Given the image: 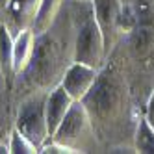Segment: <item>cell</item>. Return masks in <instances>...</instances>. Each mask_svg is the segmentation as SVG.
Wrapping results in <instances>:
<instances>
[{
    "label": "cell",
    "mask_w": 154,
    "mask_h": 154,
    "mask_svg": "<svg viewBox=\"0 0 154 154\" xmlns=\"http://www.w3.org/2000/svg\"><path fill=\"white\" fill-rule=\"evenodd\" d=\"M82 104L93 123L102 152L136 154L134 134L141 108L123 72L112 61H106L98 71L93 87L82 98Z\"/></svg>",
    "instance_id": "cell-1"
},
{
    "label": "cell",
    "mask_w": 154,
    "mask_h": 154,
    "mask_svg": "<svg viewBox=\"0 0 154 154\" xmlns=\"http://www.w3.org/2000/svg\"><path fill=\"white\" fill-rule=\"evenodd\" d=\"M78 26V0H65L54 23L35 35L30 65L15 78L11 89V108L30 93L50 91L58 87L63 74L74 63V39Z\"/></svg>",
    "instance_id": "cell-2"
},
{
    "label": "cell",
    "mask_w": 154,
    "mask_h": 154,
    "mask_svg": "<svg viewBox=\"0 0 154 154\" xmlns=\"http://www.w3.org/2000/svg\"><path fill=\"white\" fill-rule=\"evenodd\" d=\"M121 37L108 61L123 72L137 106L154 89V0H121Z\"/></svg>",
    "instance_id": "cell-3"
},
{
    "label": "cell",
    "mask_w": 154,
    "mask_h": 154,
    "mask_svg": "<svg viewBox=\"0 0 154 154\" xmlns=\"http://www.w3.org/2000/svg\"><path fill=\"white\" fill-rule=\"evenodd\" d=\"M52 141H58L65 145L72 154H93L102 152V147L97 139L95 128L87 109L82 104V100H74L67 115L63 117L56 132L50 136Z\"/></svg>",
    "instance_id": "cell-4"
},
{
    "label": "cell",
    "mask_w": 154,
    "mask_h": 154,
    "mask_svg": "<svg viewBox=\"0 0 154 154\" xmlns=\"http://www.w3.org/2000/svg\"><path fill=\"white\" fill-rule=\"evenodd\" d=\"M74 61L85 63L100 71L106 61V45L102 32L93 17L91 2H78V26L74 39Z\"/></svg>",
    "instance_id": "cell-5"
},
{
    "label": "cell",
    "mask_w": 154,
    "mask_h": 154,
    "mask_svg": "<svg viewBox=\"0 0 154 154\" xmlns=\"http://www.w3.org/2000/svg\"><path fill=\"white\" fill-rule=\"evenodd\" d=\"M48 91H35L26 95L15 104V113H13V126L34 143L37 150L50 137L47 125V109H45Z\"/></svg>",
    "instance_id": "cell-6"
},
{
    "label": "cell",
    "mask_w": 154,
    "mask_h": 154,
    "mask_svg": "<svg viewBox=\"0 0 154 154\" xmlns=\"http://www.w3.org/2000/svg\"><path fill=\"white\" fill-rule=\"evenodd\" d=\"M93 17L97 20L98 28L102 32L106 54L113 50L117 41L121 37V24H123V4L121 0H93Z\"/></svg>",
    "instance_id": "cell-7"
},
{
    "label": "cell",
    "mask_w": 154,
    "mask_h": 154,
    "mask_svg": "<svg viewBox=\"0 0 154 154\" xmlns=\"http://www.w3.org/2000/svg\"><path fill=\"white\" fill-rule=\"evenodd\" d=\"M39 6L41 0H9L8 6L0 11V20L15 37L23 30L34 26Z\"/></svg>",
    "instance_id": "cell-8"
},
{
    "label": "cell",
    "mask_w": 154,
    "mask_h": 154,
    "mask_svg": "<svg viewBox=\"0 0 154 154\" xmlns=\"http://www.w3.org/2000/svg\"><path fill=\"white\" fill-rule=\"evenodd\" d=\"M97 76H98V69L91 67V65H85V63L74 61L71 67L65 71L63 80H61L60 85L74 98V100H82L93 87Z\"/></svg>",
    "instance_id": "cell-9"
},
{
    "label": "cell",
    "mask_w": 154,
    "mask_h": 154,
    "mask_svg": "<svg viewBox=\"0 0 154 154\" xmlns=\"http://www.w3.org/2000/svg\"><path fill=\"white\" fill-rule=\"evenodd\" d=\"M72 102H74V98L65 91L61 85H58V87H54V89L48 91L45 109H47V125H48V134L50 136L56 132V128L60 126L63 117L67 115Z\"/></svg>",
    "instance_id": "cell-10"
},
{
    "label": "cell",
    "mask_w": 154,
    "mask_h": 154,
    "mask_svg": "<svg viewBox=\"0 0 154 154\" xmlns=\"http://www.w3.org/2000/svg\"><path fill=\"white\" fill-rule=\"evenodd\" d=\"M34 47H35V34L32 28L23 30L13 37V65L17 76L30 65L32 56H34Z\"/></svg>",
    "instance_id": "cell-11"
},
{
    "label": "cell",
    "mask_w": 154,
    "mask_h": 154,
    "mask_svg": "<svg viewBox=\"0 0 154 154\" xmlns=\"http://www.w3.org/2000/svg\"><path fill=\"white\" fill-rule=\"evenodd\" d=\"M0 71H2L6 84L9 87V93H11L17 78L15 65H13V35L2 24V20H0Z\"/></svg>",
    "instance_id": "cell-12"
},
{
    "label": "cell",
    "mask_w": 154,
    "mask_h": 154,
    "mask_svg": "<svg viewBox=\"0 0 154 154\" xmlns=\"http://www.w3.org/2000/svg\"><path fill=\"white\" fill-rule=\"evenodd\" d=\"M63 4H65V0H41V6L37 9V15L34 20V26H32L35 35L41 34V32H45L54 23V19L61 11Z\"/></svg>",
    "instance_id": "cell-13"
},
{
    "label": "cell",
    "mask_w": 154,
    "mask_h": 154,
    "mask_svg": "<svg viewBox=\"0 0 154 154\" xmlns=\"http://www.w3.org/2000/svg\"><path fill=\"white\" fill-rule=\"evenodd\" d=\"M136 154H154V128L147 123V119L139 115L136 134H134Z\"/></svg>",
    "instance_id": "cell-14"
},
{
    "label": "cell",
    "mask_w": 154,
    "mask_h": 154,
    "mask_svg": "<svg viewBox=\"0 0 154 154\" xmlns=\"http://www.w3.org/2000/svg\"><path fill=\"white\" fill-rule=\"evenodd\" d=\"M9 152L11 154H37V147L13 126L11 136H9Z\"/></svg>",
    "instance_id": "cell-15"
},
{
    "label": "cell",
    "mask_w": 154,
    "mask_h": 154,
    "mask_svg": "<svg viewBox=\"0 0 154 154\" xmlns=\"http://www.w3.org/2000/svg\"><path fill=\"white\" fill-rule=\"evenodd\" d=\"M0 115H13V108H11V93L6 84V78L2 71H0Z\"/></svg>",
    "instance_id": "cell-16"
},
{
    "label": "cell",
    "mask_w": 154,
    "mask_h": 154,
    "mask_svg": "<svg viewBox=\"0 0 154 154\" xmlns=\"http://www.w3.org/2000/svg\"><path fill=\"white\" fill-rule=\"evenodd\" d=\"M13 130V115H0V141H9Z\"/></svg>",
    "instance_id": "cell-17"
},
{
    "label": "cell",
    "mask_w": 154,
    "mask_h": 154,
    "mask_svg": "<svg viewBox=\"0 0 154 154\" xmlns=\"http://www.w3.org/2000/svg\"><path fill=\"white\" fill-rule=\"evenodd\" d=\"M141 115L145 117V119H147V123L154 128V89H152V93L149 95V98L145 100V106H143Z\"/></svg>",
    "instance_id": "cell-18"
},
{
    "label": "cell",
    "mask_w": 154,
    "mask_h": 154,
    "mask_svg": "<svg viewBox=\"0 0 154 154\" xmlns=\"http://www.w3.org/2000/svg\"><path fill=\"white\" fill-rule=\"evenodd\" d=\"M0 154H11L9 152V141H0Z\"/></svg>",
    "instance_id": "cell-19"
},
{
    "label": "cell",
    "mask_w": 154,
    "mask_h": 154,
    "mask_svg": "<svg viewBox=\"0 0 154 154\" xmlns=\"http://www.w3.org/2000/svg\"><path fill=\"white\" fill-rule=\"evenodd\" d=\"M8 2H9V0H0V11H2V9L8 6Z\"/></svg>",
    "instance_id": "cell-20"
},
{
    "label": "cell",
    "mask_w": 154,
    "mask_h": 154,
    "mask_svg": "<svg viewBox=\"0 0 154 154\" xmlns=\"http://www.w3.org/2000/svg\"><path fill=\"white\" fill-rule=\"evenodd\" d=\"M78 2H93V0H78Z\"/></svg>",
    "instance_id": "cell-21"
}]
</instances>
